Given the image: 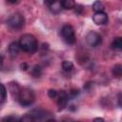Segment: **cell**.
Returning <instances> with one entry per match:
<instances>
[{
    "label": "cell",
    "instance_id": "obj_1",
    "mask_svg": "<svg viewBox=\"0 0 122 122\" xmlns=\"http://www.w3.org/2000/svg\"><path fill=\"white\" fill-rule=\"evenodd\" d=\"M19 47L22 51L29 52V53H33L37 51L38 49V43L34 35L30 33H25L23 34L20 39H19Z\"/></svg>",
    "mask_w": 122,
    "mask_h": 122
},
{
    "label": "cell",
    "instance_id": "obj_2",
    "mask_svg": "<svg viewBox=\"0 0 122 122\" xmlns=\"http://www.w3.org/2000/svg\"><path fill=\"white\" fill-rule=\"evenodd\" d=\"M17 100L19 102V104L23 107H29L30 105L33 104V102L35 101V95L34 92L29 89V88H23L20 89L19 94L17 96Z\"/></svg>",
    "mask_w": 122,
    "mask_h": 122
},
{
    "label": "cell",
    "instance_id": "obj_3",
    "mask_svg": "<svg viewBox=\"0 0 122 122\" xmlns=\"http://www.w3.org/2000/svg\"><path fill=\"white\" fill-rule=\"evenodd\" d=\"M7 24L8 26L12 29V30H21L24 25H25V18L24 16L19 13V12H15L13 14H11L8 20H7Z\"/></svg>",
    "mask_w": 122,
    "mask_h": 122
},
{
    "label": "cell",
    "instance_id": "obj_4",
    "mask_svg": "<svg viewBox=\"0 0 122 122\" xmlns=\"http://www.w3.org/2000/svg\"><path fill=\"white\" fill-rule=\"evenodd\" d=\"M61 36H62L63 40L65 41V43H67L68 45H72L75 43V40H76L75 31H74V29L72 28L71 25L66 24L62 27Z\"/></svg>",
    "mask_w": 122,
    "mask_h": 122
},
{
    "label": "cell",
    "instance_id": "obj_5",
    "mask_svg": "<svg viewBox=\"0 0 122 122\" xmlns=\"http://www.w3.org/2000/svg\"><path fill=\"white\" fill-rule=\"evenodd\" d=\"M86 42L89 46L92 47V48H95L97 46H99L102 42V38H101V35L99 33H97L96 31H89L86 35Z\"/></svg>",
    "mask_w": 122,
    "mask_h": 122
},
{
    "label": "cell",
    "instance_id": "obj_6",
    "mask_svg": "<svg viewBox=\"0 0 122 122\" xmlns=\"http://www.w3.org/2000/svg\"><path fill=\"white\" fill-rule=\"evenodd\" d=\"M57 100V105H58V109L59 111L65 109V107L67 106L68 104V101H69V94L67 92H65L64 91H61L58 92V96L56 98Z\"/></svg>",
    "mask_w": 122,
    "mask_h": 122
},
{
    "label": "cell",
    "instance_id": "obj_7",
    "mask_svg": "<svg viewBox=\"0 0 122 122\" xmlns=\"http://www.w3.org/2000/svg\"><path fill=\"white\" fill-rule=\"evenodd\" d=\"M92 20L96 25H105L108 23L109 17L108 14L104 11L102 12H95L92 16Z\"/></svg>",
    "mask_w": 122,
    "mask_h": 122
},
{
    "label": "cell",
    "instance_id": "obj_8",
    "mask_svg": "<svg viewBox=\"0 0 122 122\" xmlns=\"http://www.w3.org/2000/svg\"><path fill=\"white\" fill-rule=\"evenodd\" d=\"M45 4L48 6L49 10L53 14L59 13L61 11V10H62V6H61V2L60 1H46Z\"/></svg>",
    "mask_w": 122,
    "mask_h": 122
},
{
    "label": "cell",
    "instance_id": "obj_9",
    "mask_svg": "<svg viewBox=\"0 0 122 122\" xmlns=\"http://www.w3.org/2000/svg\"><path fill=\"white\" fill-rule=\"evenodd\" d=\"M20 47H19V44L18 42H12L10 44L9 46V52L10 54L12 56V57H15L17 56V54L19 53V51H20Z\"/></svg>",
    "mask_w": 122,
    "mask_h": 122
},
{
    "label": "cell",
    "instance_id": "obj_10",
    "mask_svg": "<svg viewBox=\"0 0 122 122\" xmlns=\"http://www.w3.org/2000/svg\"><path fill=\"white\" fill-rule=\"evenodd\" d=\"M9 89H10V93H11V95L13 96V97H16L17 98V96H18V94H19V92H20V87L18 86V84L17 83H14V82H11V83H10V85H9Z\"/></svg>",
    "mask_w": 122,
    "mask_h": 122
},
{
    "label": "cell",
    "instance_id": "obj_11",
    "mask_svg": "<svg viewBox=\"0 0 122 122\" xmlns=\"http://www.w3.org/2000/svg\"><path fill=\"white\" fill-rule=\"evenodd\" d=\"M75 2L73 0H64L61 1V6L65 10H72L75 7Z\"/></svg>",
    "mask_w": 122,
    "mask_h": 122
},
{
    "label": "cell",
    "instance_id": "obj_12",
    "mask_svg": "<svg viewBox=\"0 0 122 122\" xmlns=\"http://www.w3.org/2000/svg\"><path fill=\"white\" fill-rule=\"evenodd\" d=\"M92 10H94V12H102L105 10V5L101 1H95L92 5Z\"/></svg>",
    "mask_w": 122,
    "mask_h": 122
},
{
    "label": "cell",
    "instance_id": "obj_13",
    "mask_svg": "<svg viewBox=\"0 0 122 122\" xmlns=\"http://www.w3.org/2000/svg\"><path fill=\"white\" fill-rule=\"evenodd\" d=\"M112 49L113 50H121L122 49V38L121 37H116L113 39L112 43Z\"/></svg>",
    "mask_w": 122,
    "mask_h": 122
},
{
    "label": "cell",
    "instance_id": "obj_14",
    "mask_svg": "<svg viewBox=\"0 0 122 122\" xmlns=\"http://www.w3.org/2000/svg\"><path fill=\"white\" fill-rule=\"evenodd\" d=\"M112 74L113 76L120 78L122 75V66L120 64H116L113 68H112Z\"/></svg>",
    "mask_w": 122,
    "mask_h": 122
},
{
    "label": "cell",
    "instance_id": "obj_15",
    "mask_svg": "<svg viewBox=\"0 0 122 122\" xmlns=\"http://www.w3.org/2000/svg\"><path fill=\"white\" fill-rule=\"evenodd\" d=\"M62 69H63L64 71H67V72L71 71L73 69V64H72V62L68 61V60L63 61V62H62Z\"/></svg>",
    "mask_w": 122,
    "mask_h": 122
},
{
    "label": "cell",
    "instance_id": "obj_16",
    "mask_svg": "<svg viewBox=\"0 0 122 122\" xmlns=\"http://www.w3.org/2000/svg\"><path fill=\"white\" fill-rule=\"evenodd\" d=\"M7 97V89L6 87L0 83V104H2Z\"/></svg>",
    "mask_w": 122,
    "mask_h": 122
},
{
    "label": "cell",
    "instance_id": "obj_17",
    "mask_svg": "<svg viewBox=\"0 0 122 122\" xmlns=\"http://www.w3.org/2000/svg\"><path fill=\"white\" fill-rule=\"evenodd\" d=\"M31 74L33 77H40V75L42 74V69L40 66L36 65L31 69Z\"/></svg>",
    "mask_w": 122,
    "mask_h": 122
},
{
    "label": "cell",
    "instance_id": "obj_18",
    "mask_svg": "<svg viewBox=\"0 0 122 122\" xmlns=\"http://www.w3.org/2000/svg\"><path fill=\"white\" fill-rule=\"evenodd\" d=\"M2 122H20V118L16 115H8L3 118Z\"/></svg>",
    "mask_w": 122,
    "mask_h": 122
},
{
    "label": "cell",
    "instance_id": "obj_19",
    "mask_svg": "<svg viewBox=\"0 0 122 122\" xmlns=\"http://www.w3.org/2000/svg\"><path fill=\"white\" fill-rule=\"evenodd\" d=\"M48 95H49V97L51 98V99H56L57 96H58V92L55 91V90H52V89H51V90H49Z\"/></svg>",
    "mask_w": 122,
    "mask_h": 122
},
{
    "label": "cell",
    "instance_id": "obj_20",
    "mask_svg": "<svg viewBox=\"0 0 122 122\" xmlns=\"http://www.w3.org/2000/svg\"><path fill=\"white\" fill-rule=\"evenodd\" d=\"M69 94L71 97H75L76 95L79 94V91L78 90H71V92H69Z\"/></svg>",
    "mask_w": 122,
    "mask_h": 122
},
{
    "label": "cell",
    "instance_id": "obj_21",
    "mask_svg": "<svg viewBox=\"0 0 122 122\" xmlns=\"http://www.w3.org/2000/svg\"><path fill=\"white\" fill-rule=\"evenodd\" d=\"M93 122H104V119L103 118H100V117H97V118H94L93 119Z\"/></svg>",
    "mask_w": 122,
    "mask_h": 122
},
{
    "label": "cell",
    "instance_id": "obj_22",
    "mask_svg": "<svg viewBox=\"0 0 122 122\" xmlns=\"http://www.w3.org/2000/svg\"><path fill=\"white\" fill-rule=\"evenodd\" d=\"M21 70H24V71H26L27 70V64L26 63H24V64H21Z\"/></svg>",
    "mask_w": 122,
    "mask_h": 122
},
{
    "label": "cell",
    "instance_id": "obj_23",
    "mask_svg": "<svg viewBox=\"0 0 122 122\" xmlns=\"http://www.w3.org/2000/svg\"><path fill=\"white\" fill-rule=\"evenodd\" d=\"M120 101H121V93L118 94V105L119 106H121V102Z\"/></svg>",
    "mask_w": 122,
    "mask_h": 122
},
{
    "label": "cell",
    "instance_id": "obj_24",
    "mask_svg": "<svg viewBox=\"0 0 122 122\" xmlns=\"http://www.w3.org/2000/svg\"><path fill=\"white\" fill-rule=\"evenodd\" d=\"M46 122H56L54 119H49V120H47Z\"/></svg>",
    "mask_w": 122,
    "mask_h": 122
},
{
    "label": "cell",
    "instance_id": "obj_25",
    "mask_svg": "<svg viewBox=\"0 0 122 122\" xmlns=\"http://www.w3.org/2000/svg\"><path fill=\"white\" fill-rule=\"evenodd\" d=\"M2 62H3V56H2V55H0V65L2 64Z\"/></svg>",
    "mask_w": 122,
    "mask_h": 122
},
{
    "label": "cell",
    "instance_id": "obj_26",
    "mask_svg": "<svg viewBox=\"0 0 122 122\" xmlns=\"http://www.w3.org/2000/svg\"><path fill=\"white\" fill-rule=\"evenodd\" d=\"M33 122H35V121H33Z\"/></svg>",
    "mask_w": 122,
    "mask_h": 122
}]
</instances>
